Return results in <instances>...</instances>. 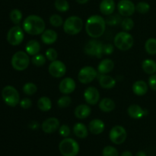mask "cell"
<instances>
[{
    "label": "cell",
    "instance_id": "6da1fadb",
    "mask_svg": "<svg viewBox=\"0 0 156 156\" xmlns=\"http://www.w3.org/2000/svg\"><path fill=\"white\" fill-rule=\"evenodd\" d=\"M106 28V21L98 15L90 16L85 23V30L89 37L98 38L104 34Z\"/></svg>",
    "mask_w": 156,
    "mask_h": 156
},
{
    "label": "cell",
    "instance_id": "7a4b0ae2",
    "mask_svg": "<svg viewBox=\"0 0 156 156\" xmlns=\"http://www.w3.org/2000/svg\"><path fill=\"white\" fill-rule=\"evenodd\" d=\"M46 24L41 17L36 15L27 16L23 22V29L30 35L42 34L45 30Z\"/></svg>",
    "mask_w": 156,
    "mask_h": 156
},
{
    "label": "cell",
    "instance_id": "3957f363",
    "mask_svg": "<svg viewBox=\"0 0 156 156\" xmlns=\"http://www.w3.org/2000/svg\"><path fill=\"white\" fill-rule=\"evenodd\" d=\"M59 150L63 156H76L79 152V145L72 138H65L59 143Z\"/></svg>",
    "mask_w": 156,
    "mask_h": 156
},
{
    "label": "cell",
    "instance_id": "277c9868",
    "mask_svg": "<svg viewBox=\"0 0 156 156\" xmlns=\"http://www.w3.org/2000/svg\"><path fill=\"white\" fill-rule=\"evenodd\" d=\"M83 28V21L79 16H70L63 23V30L69 35H76Z\"/></svg>",
    "mask_w": 156,
    "mask_h": 156
},
{
    "label": "cell",
    "instance_id": "5b68a950",
    "mask_svg": "<svg viewBox=\"0 0 156 156\" xmlns=\"http://www.w3.org/2000/svg\"><path fill=\"white\" fill-rule=\"evenodd\" d=\"M114 43L117 49L126 51L133 46L134 39L127 31H121L117 34L114 39Z\"/></svg>",
    "mask_w": 156,
    "mask_h": 156
},
{
    "label": "cell",
    "instance_id": "8992f818",
    "mask_svg": "<svg viewBox=\"0 0 156 156\" xmlns=\"http://www.w3.org/2000/svg\"><path fill=\"white\" fill-rule=\"evenodd\" d=\"M2 97L7 105L15 107L20 103L19 93L15 88L11 85H7L2 91Z\"/></svg>",
    "mask_w": 156,
    "mask_h": 156
},
{
    "label": "cell",
    "instance_id": "52a82bcc",
    "mask_svg": "<svg viewBox=\"0 0 156 156\" xmlns=\"http://www.w3.org/2000/svg\"><path fill=\"white\" fill-rule=\"evenodd\" d=\"M12 66L17 71H24L30 64L28 54L24 51H18L12 56Z\"/></svg>",
    "mask_w": 156,
    "mask_h": 156
},
{
    "label": "cell",
    "instance_id": "ba28073f",
    "mask_svg": "<svg viewBox=\"0 0 156 156\" xmlns=\"http://www.w3.org/2000/svg\"><path fill=\"white\" fill-rule=\"evenodd\" d=\"M127 137V133L123 126L117 125L111 129L109 133V138L113 143L116 145H120L123 143Z\"/></svg>",
    "mask_w": 156,
    "mask_h": 156
},
{
    "label": "cell",
    "instance_id": "9c48e42d",
    "mask_svg": "<svg viewBox=\"0 0 156 156\" xmlns=\"http://www.w3.org/2000/svg\"><path fill=\"white\" fill-rule=\"evenodd\" d=\"M97 70L92 66H85L82 68L78 74V79L82 84H89L96 79Z\"/></svg>",
    "mask_w": 156,
    "mask_h": 156
},
{
    "label": "cell",
    "instance_id": "30bf717a",
    "mask_svg": "<svg viewBox=\"0 0 156 156\" xmlns=\"http://www.w3.org/2000/svg\"><path fill=\"white\" fill-rule=\"evenodd\" d=\"M24 31L19 26L12 27L7 34V41L12 46H18L24 40Z\"/></svg>",
    "mask_w": 156,
    "mask_h": 156
},
{
    "label": "cell",
    "instance_id": "8fae6325",
    "mask_svg": "<svg viewBox=\"0 0 156 156\" xmlns=\"http://www.w3.org/2000/svg\"><path fill=\"white\" fill-rule=\"evenodd\" d=\"M102 49H103V44L101 41L91 40L85 44L84 50H85V53L88 56L101 58L103 55Z\"/></svg>",
    "mask_w": 156,
    "mask_h": 156
},
{
    "label": "cell",
    "instance_id": "7c38bea8",
    "mask_svg": "<svg viewBox=\"0 0 156 156\" xmlns=\"http://www.w3.org/2000/svg\"><path fill=\"white\" fill-rule=\"evenodd\" d=\"M117 10L121 16L129 17L135 12L136 5L130 0H120L117 4Z\"/></svg>",
    "mask_w": 156,
    "mask_h": 156
},
{
    "label": "cell",
    "instance_id": "4fadbf2b",
    "mask_svg": "<svg viewBox=\"0 0 156 156\" xmlns=\"http://www.w3.org/2000/svg\"><path fill=\"white\" fill-rule=\"evenodd\" d=\"M48 71L53 77L61 78L63 77L66 73V66L62 61L54 60L49 66Z\"/></svg>",
    "mask_w": 156,
    "mask_h": 156
},
{
    "label": "cell",
    "instance_id": "5bb4252c",
    "mask_svg": "<svg viewBox=\"0 0 156 156\" xmlns=\"http://www.w3.org/2000/svg\"><path fill=\"white\" fill-rule=\"evenodd\" d=\"M84 98L90 105H95L100 99V93L95 87H88L84 91Z\"/></svg>",
    "mask_w": 156,
    "mask_h": 156
},
{
    "label": "cell",
    "instance_id": "9a60e30c",
    "mask_svg": "<svg viewBox=\"0 0 156 156\" xmlns=\"http://www.w3.org/2000/svg\"><path fill=\"white\" fill-rule=\"evenodd\" d=\"M76 82L70 77L64 78L59 85V90L62 94H69L76 89Z\"/></svg>",
    "mask_w": 156,
    "mask_h": 156
},
{
    "label": "cell",
    "instance_id": "2e32d148",
    "mask_svg": "<svg viewBox=\"0 0 156 156\" xmlns=\"http://www.w3.org/2000/svg\"><path fill=\"white\" fill-rule=\"evenodd\" d=\"M42 127L43 131L45 133L47 134H51L56 132L57 129L59 128V121L57 118L56 117H50L47 118L42 123Z\"/></svg>",
    "mask_w": 156,
    "mask_h": 156
},
{
    "label": "cell",
    "instance_id": "e0dca14e",
    "mask_svg": "<svg viewBox=\"0 0 156 156\" xmlns=\"http://www.w3.org/2000/svg\"><path fill=\"white\" fill-rule=\"evenodd\" d=\"M105 123L100 119H94L88 124V130L94 135H99L105 130Z\"/></svg>",
    "mask_w": 156,
    "mask_h": 156
},
{
    "label": "cell",
    "instance_id": "ac0fdd59",
    "mask_svg": "<svg viewBox=\"0 0 156 156\" xmlns=\"http://www.w3.org/2000/svg\"><path fill=\"white\" fill-rule=\"evenodd\" d=\"M115 10V2L114 0H102L100 3V11L103 15H111Z\"/></svg>",
    "mask_w": 156,
    "mask_h": 156
},
{
    "label": "cell",
    "instance_id": "d6986e66",
    "mask_svg": "<svg viewBox=\"0 0 156 156\" xmlns=\"http://www.w3.org/2000/svg\"><path fill=\"white\" fill-rule=\"evenodd\" d=\"M127 113L129 117L133 119H140L146 115V111L137 105H130L128 108Z\"/></svg>",
    "mask_w": 156,
    "mask_h": 156
},
{
    "label": "cell",
    "instance_id": "ffe728a7",
    "mask_svg": "<svg viewBox=\"0 0 156 156\" xmlns=\"http://www.w3.org/2000/svg\"><path fill=\"white\" fill-rule=\"evenodd\" d=\"M58 37L57 33L55 30L48 29L45 30L41 35V41L45 44H53L56 41Z\"/></svg>",
    "mask_w": 156,
    "mask_h": 156
},
{
    "label": "cell",
    "instance_id": "44dd1931",
    "mask_svg": "<svg viewBox=\"0 0 156 156\" xmlns=\"http://www.w3.org/2000/svg\"><path fill=\"white\" fill-rule=\"evenodd\" d=\"M114 68V62L110 59H105L100 62L98 66V72L102 75L111 73Z\"/></svg>",
    "mask_w": 156,
    "mask_h": 156
},
{
    "label": "cell",
    "instance_id": "7402d4cb",
    "mask_svg": "<svg viewBox=\"0 0 156 156\" xmlns=\"http://www.w3.org/2000/svg\"><path fill=\"white\" fill-rule=\"evenodd\" d=\"M91 108L87 105H80L76 107L75 109V116L80 120L87 118L91 114Z\"/></svg>",
    "mask_w": 156,
    "mask_h": 156
},
{
    "label": "cell",
    "instance_id": "603a6c76",
    "mask_svg": "<svg viewBox=\"0 0 156 156\" xmlns=\"http://www.w3.org/2000/svg\"><path fill=\"white\" fill-rule=\"evenodd\" d=\"M148 85L144 81H136L133 83L132 87L133 91L138 96H143L146 94L148 91Z\"/></svg>",
    "mask_w": 156,
    "mask_h": 156
},
{
    "label": "cell",
    "instance_id": "cb8c5ba5",
    "mask_svg": "<svg viewBox=\"0 0 156 156\" xmlns=\"http://www.w3.org/2000/svg\"><path fill=\"white\" fill-rule=\"evenodd\" d=\"M99 84L101 87L105 89H111L116 85V81L112 76L105 74L99 78Z\"/></svg>",
    "mask_w": 156,
    "mask_h": 156
},
{
    "label": "cell",
    "instance_id": "d4e9b609",
    "mask_svg": "<svg viewBox=\"0 0 156 156\" xmlns=\"http://www.w3.org/2000/svg\"><path fill=\"white\" fill-rule=\"evenodd\" d=\"M115 102L111 98H103L100 102H99V108L103 112H111L115 109Z\"/></svg>",
    "mask_w": 156,
    "mask_h": 156
},
{
    "label": "cell",
    "instance_id": "484cf974",
    "mask_svg": "<svg viewBox=\"0 0 156 156\" xmlns=\"http://www.w3.org/2000/svg\"><path fill=\"white\" fill-rule=\"evenodd\" d=\"M26 53L30 56H34V55L39 53L41 50V44L38 41L35 40H31L28 41L25 46Z\"/></svg>",
    "mask_w": 156,
    "mask_h": 156
},
{
    "label": "cell",
    "instance_id": "4316f807",
    "mask_svg": "<svg viewBox=\"0 0 156 156\" xmlns=\"http://www.w3.org/2000/svg\"><path fill=\"white\" fill-rule=\"evenodd\" d=\"M73 133L78 138L85 139L88 136V130L84 123H77L73 126Z\"/></svg>",
    "mask_w": 156,
    "mask_h": 156
},
{
    "label": "cell",
    "instance_id": "83f0119b",
    "mask_svg": "<svg viewBox=\"0 0 156 156\" xmlns=\"http://www.w3.org/2000/svg\"><path fill=\"white\" fill-rule=\"evenodd\" d=\"M142 67L146 74L153 75L156 73V62L152 59H145L142 63Z\"/></svg>",
    "mask_w": 156,
    "mask_h": 156
},
{
    "label": "cell",
    "instance_id": "f1b7e54d",
    "mask_svg": "<svg viewBox=\"0 0 156 156\" xmlns=\"http://www.w3.org/2000/svg\"><path fill=\"white\" fill-rule=\"evenodd\" d=\"M37 107L41 111H48L52 108V102L49 98L41 97L37 101Z\"/></svg>",
    "mask_w": 156,
    "mask_h": 156
},
{
    "label": "cell",
    "instance_id": "f546056e",
    "mask_svg": "<svg viewBox=\"0 0 156 156\" xmlns=\"http://www.w3.org/2000/svg\"><path fill=\"white\" fill-rule=\"evenodd\" d=\"M145 50L149 55L156 54V39L155 38H149L146 41L145 44Z\"/></svg>",
    "mask_w": 156,
    "mask_h": 156
},
{
    "label": "cell",
    "instance_id": "4dcf8cb0",
    "mask_svg": "<svg viewBox=\"0 0 156 156\" xmlns=\"http://www.w3.org/2000/svg\"><path fill=\"white\" fill-rule=\"evenodd\" d=\"M54 6L56 10L60 12H66L69 9V5L66 0H56Z\"/></svg>",
    "mask_w": 156,
    "mask_h": 156
},
{
    "label": "cell",
    "instance_id": "1f68e13d",
    "mask_svg": "<svg viewBox=\"0 0 156 156\" xmlns=\"http://www.w3.org/2000/svg\"><path fill=\"white\" fill-rule=\"evenodd\" d=\"M10 19L15 24H18L22 19V13L19 9H13L10 12Z\"/></svg>",
    "mask_w": 156,
    "mask_h": 156
},
{
    "label": "cell",
    "instance_id": "d6a6232c",
    "mask_svg": "<svg viewBox=\"0 0 156 156\" xmlns=\"http://www.w3.org/2000/svg\"><path fill=\"white\" fill-rule=\"evenodd\" d=\"M37 91V87L33 82H27L23 86V91L27 95H33Z\"/></svg>",
    "mask_w": 156,
    "mask_h": 156
},
{
    "label": "cell",
    "instance_id": "836d02e7",
    "mask_svg": "<svg viewBox=\"0 0 156 156\" xmlns=\"http://www.w3.org/2000/svg\"><path fill=\"white\" fill-rule=\"evenodd\" d=\"M46 60H47V58L44 55L37 53V54L33 56L31 59V62L36 66L40 67L43 66L46 63Z\"/></svg>",
    "mask_w": 156,
    "mask_h": 156
},
{
    "label": "cell",
    "instance_id": "e575fe53",
    "mask_svg": "<svg viewBox=\"0 0 156 156\" xmlns=\"http://www.w3.org/2000/svg\"><path fill=\"white\" fill-rule=\"evenodd\" d=\"M72 103L71 97L68 96L67 94L62 96L59 98L57 101V105L59 108H65L69 106Z\"/></svg>",
    "mask_w": 156,
    "mask_h": 156
},
{
    "label": "cell",
    "instance_id": "d590c367",
    "mask_svg": "<svg viewBox=\"0 0 156 156\" xmlns=\"http://www.w3.org/2000/svg\"><path fill=\"white\" fill-rule=\"evenodd\" d=\"M121 27L124 31H129L131 30L134 27V21L132 18L129 17H126L124 19L121 21Z\"/></svg>",
    "mask_w": 156,
    "mask_h": 156
},
{
    "label": "cell",
    "instance_id": "8d00e7d4",
    "mask_svg": "<svg viewBox=\"0 0 156 156\" xmlns=\"http://www.w3.org/2000/svg\"><path fill=\"white\" fill-rule=\"evenodd\" d=\"M150 10V5L146 2H140L136 5V11L140 14H146Z\"/></svg>",
    "mask_w": 156,
    "mask_h": 156
},
{
    "label": "cell",
    "instance_id": "74e56055",
    "mask_svg": "<svg viewBox=\"0 0 156 156\" xmlns=\"http://www.w3.org/2000/svg\"><path fill=\"white\" fill-rule=\"evenodd\" d=\"M50 23L53 27H58L63 24V21H62V18H61L60 15L54 14L50 17Z\"/></svg>",
    "mask_w": 156,
    "mask_h": 156
},
{
    "label": "cell",
    "instance_id": "f35d334b",
    "mask_svg": "<svg viewBox=\"0 0 156 156\" xmlns=\"http://www.w3.org/2000/svg\"><path fill=\"white\" fill-rule=\"evenodd\" d=\"M120 15H108V18L105 20L106 24H108V25H111V26H114V25H117V24H118L119 23L121 22V18H120Z\"/></svg>",
    "mask_w": 156,
    "mask_h": 156
},
{
    "label": "cell",
    "instance_id": "ab89813d",
    "mask_svg": "<svg viewBox=\"0 0 156 156\" xmlns=\"http://www.w3.org/2000/svg\"><path fill=\"white\" fill-rule=\"evenodd\" d=\"M102 155L103 156H118V151L114 146H108L104 148L102 151Z\"/></svg>",
    "mask_w": 156,
    "mask_h": 156
},
{
    "label": "cell",
    "instance_id": "60d3db41",
    "mask_svg": "<svg viewBox=\"0 0 156 156\" xmlns=\"http://www.w3.org/2000/svg\"><path fill=\"white\" fill-rule=\"evenodd\" d=\"M45 55H46V58H47L48 60L51 61V62H53V61L54 60H56L58 56L57 51H56L54 48H49L48 50L46 51Z\"/></svg>",
    "mask_w": 156,
    "mask_h": 156
},
{
    "label": "cell",
    "instance_id": "b9f144b4",
    "mask_svg": "<svg viewBox=\"0 0 156 156\" xmlns=\"http://www.w3.org/2000/svg\"><path fill=\"white\" fill-rule=\"evenodd\" d=\"M70 133H71V130H70V128L68 125L63 124L59 126V133L61 136L66 138L70 135Z\"/></svg>",
    "mask_w": 156,
    "mask_h": 156
},
{
    "label": "cell",
    "instance_id": "7bdbcfd3",
    "mask_svg": "<svg viewBox=\"0 0 156 156\" xmlns=\"http://www.w3.org/2000/svg\"><path fill=\"white\" fill-rule=\"evenodd\" d=\"M114 47L112 44H103V49H102L103 54L111 55V54H112L113 52H114Z\"/></svg>",
    "mask_w": 156,
    "mask_h": 156
},
{
    "label": "cell",
    "instance_id": "ee69618b",
    "mask_svg": "<svg viewBox=\"0 0 156 156\" xmlns=\"http://www.w3.org/2000/svg\"><path fill=\"white\" fill-rule=\"evenodd\" d=\"M20 106L23 109H29L32 106V101L30 98H24L20 101Z\"/></svg>",
    "mask_w": 156,
    "mask_h": 156
},
{
    "label": "cell",
    "instance_id": "f6af8a7d",
    "mask_svg": "<svg viewBox=\"0 0 156 156\" xmlns=\"http://www.w3.org/2000/svg\"><path fill=\"white\" fill-rule=\"evenodd\" d=\"M149 85L152 90L156 91V75H151L150 77L149 78Z\"/></svg>",
    "mask_w": 156,
    "mask_h": 156
},
{
    "label": "cell",
    "instance_id": "bcb514c9",
    "mask_svg": "<svg viewBox=\"0 0 156 156\" xmlns=\"http://www.w3.org/2000/svg\"><path fill=\"white\" fill-rule=\"evenodd\" d=\"M121 156H133L132 152L129 151H124L123 153L121 154Z\"/></svg>",
    "mask_w": 156,
    "mask_h": 156
},
{
    "label": "cell",
    "instance_id": "7dc6e473",
    "mask_svg": "<svg viewBox=\"0 0 156 156\" xmlns=\"http://www.w3.org/2000/svg\"><path fill=\"white\" fill-rule=\"evenodd\" d=\"M136 156H147V155H146V152H143V151H140V152H137Z\"/></svg>",
    "mask_w": 156,
    "mask_h": 156
},
{
    "label": "cell",
    "instance_id": "c3c4849f",
    "mask_svg": "<svg viewBox=\"0 0 156 156\" xmlns=\"http://www.w3.org/2000/svg\"><path fill=\"white\" fill-rule=\"evenodd\" d=\"M76 2H77L78 3H79V4H85V3L88 2L89 0H76Z\"/></svg>",
    "mask_w": 156,
    "mask_h": 156
}]
</instances>
